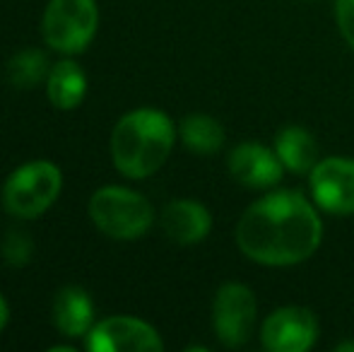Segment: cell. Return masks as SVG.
Masks as SVG:
<instances>
[{
  "label": "cell",
  "mask_w": 354,
  "mask_h": 352,
  "mask_svg": "<svg viewBox=\"0 0 354 352\" xmlns=\"http://www.w3.org/2000/svg\"><path fill=\"white\" fill-rule=\"evenodd\" d=\"M275 152L284 165V169L297 172V174L311 172L316 167V157H318L316 140H313L311 133L299 126L282 128L280 136L275 138Z\"/></svg>",
  "instance_id": "cell-14"
},
{
  "label": "cell",
  "mask_w": 354,
  "mask_h": 352,
  "mask_svg": "<svg viewBox=\"0 0 354 352\" xmlns=\"http://www.w3.org/2000/svg\"><path fill=\"white\" fill-rule=\"evenodd\" d=\"M46 97L61 111H71L82 104L84 94H87V75L84 71L71 58L53 63L46 77Z\"/></svg>",
  "instance_id": "cell-13"
},
{
  "label": "cell",
  "mask_w": 354,
  "mask_h": 352,
  "mask_svg": "<svg viewBox=\"0 0 354 352\" xmlns=\"http://www.w3.org/2000/svg\"><path fill=\"white\" fill-rule=\"evenodd\" d=\"M99 27L97 0H48L41 19L44 41L63 56H77Z\"/></svg>",
  "instance_id": "cell-5"
},
{
  "label": "cell",
  "mask_w": 354,
  "mask_h": 352,
  "mask_svg": "<svg viewBox=\"0 0 354 352\" xmlns=\"http://www.w3.org/2000/svg\"><path fill=\"white\" fill-rule=\"evenodd\" d=\"M229 172L239 183L248 188H270L282 178L284 165L277 152L258 142H241L229 155Z\"/></svg>",
  "instance_id": "cell-10"
},
{
  "label": "cell",
  "mask_w": 354,
  "mask_h": 352,
  "mask_svg": "<svg viewBox=\"0 0 354 352\" xmlns=\"http://www.w3.org/2000/svg\"><path fill=\"white\" fill-rule=\"evenodd\" d=\"M162 230L171 241L191 246L203 241L212 230V215L203 203L191 198H178L164 205L162 210Z\"/></svg>",
  "instance_id": "cell-11"
},
{
  "label": "cell",
  "mask_w": 354,
  "mask_h": 352,
  "mask_svg": "<svg viewBox=\"0 0 354 352\" xmlns=\"http://www.w3.org/2000/svg\"><path fill=\"white\" fill-rule=\"evenodd\" d=\"M51 352H75L73 345H53Z\"/></svg>",
  "instance_id": "cell-20"
},
{
  "label": "cell",
  "mask_w": 354,
  "mask_h": 352,
  "mask_svg": "<svg viewBox=\"0 0 354 352\" xmlns=\"http://www.w3.org/2000/svg\"><path fill=\"white\" fill-rule=\"evenodd\" d=\"M323 225L313 205L294 191H275L256 201L236 225V244L263 266H294L318 249Z\"/></svg>",
  "instance_id": "cell-1"
},
{
  "label": "cell",
  "mask_w": 354,
  "mask_h": 352,
  "mask_svg": "<svg viewBox=\"0 0 354 352\" xmlns=\"http://www.w3.org/2000/svg\"><path fill=\"white\" fill-rule=\"evenodd\" d=\"M176 142V126L159 109H133L111 131L113 167L128 178H147L162 169Z\"/></svg>",
  "instance_id": "cell-2"
},
{
  "label": "cell",
  "mask_w": 354,
  "mask_h": 352,
  "mask_svg": "<svg viewBox=\"0 0 354 352\" xmlns=\"http://www.w3.org/2000/svg\"><path fill=\"white\" fill-rule=\"evenodd\" d=\"M316 316L304 306H282L266 319L261 338L270 352H306L316 343Z\"/></svg>",
  "instance_id": "cell-8"
},
{
  "label": "cell",
  "mask_w": 354,
  "mask_h": 352,
  "mask_svg": "<svg viewBox=\"0 0 354 352\" xmlns=\"http://www.w3.org/2000/svg\"><path fill=\"white\" fill-rule=\"evenodd\" d=\"M256 295L241 282H227L217 290L212 304L214 335L227 348H241L248 343L256 326Z\"/></svg>",
  "instance_id": "cell-6"
},
{
  "label": "cell",
  "mask_w": 354,
  "mask_h": 352,
  "mask_svg": "<svg viewBox=\"0 0 354 352\" xmlns=\"http://www.w3.org/2000/svg\"><path fill=\"white\" fill-rule=\"evenodd\" d=\"M335 15L342 37L354 51V0H335Z\"/></svg>",
  "instance_id": "cell-18"
},
{
  "label": "cell",
  "mask_w": 354,
  "mask_h": 352,
  "mask_svg": "<svg viewBox=\"0 0 354 352\" xmlns=\"http://www.w3.org/2000/svg\"><path fill=\"white\" fill-rule=\"evenodd\" d=\"M51 319L63 335L84 338L94 326V302L89 292L77 285H66L53 299Z\"/></svg>",
  "instance_id": "cell-12"
},
{
  "label": "cell",
  "mask_w": 354,
  "mask_h": 352,
  "mask_svg": "<svg viewBox=\"0 0 354 352\" xmlns=\"http://www.w3.org/2000/svg\"><path fill=\"white\" fill-rule=\"evenodd\" d=\"M48 58L41 48H24L15 53L8 63V80L17 89H34L48 77Z\"/></svg>",
  "instance_id": "cell-16"
},
{
  "label": "cell",
  "mask_w": 354,
  "mask_h": 352,
  "mask_svg": "<svg viewBox=\"0 0 354 352\" xmlns=\"http://www.w3.org/2000/svg\"><path fill=\"white\" fill-rule=\"evenodd\" d=\"M8 319H10L8 302H5V297L0 295V333H3V328H5V326H8Z\"/></svg>",
  "instance_id": "cell-19"
},
{
  "label": "cell",
  "mask_w": 354,
  "mask_h": 352,
  "mask_svg": "<svg viewBox=\"0 0 354 352\" xmlns=\"http://www.w3.org/2000/svg\"><path fill=\"white\" fill-rule=\"evenodd\" d=\"M178 136L183 145L196 155H212L224 145V128L207 113H191L183 118Z\"/></svg>",
  "instance_id": "cell-15"
},
{
  "label": "cell",
  "mask_w": 354,
  "mask_h": 352,
  "mask_svg": "<svg viewBox=\"0 0 354 352\" xmlns=\"http://www.w3.org/2000/svg\"><path fill=\"white\" fill-rule=\"evenodd\" d=\"M32 254H34V244H32V239H29L27 232H22V230L8 232V237L3 239L5 263L12 266V268H22L32 261Z\"/></svg>",
  "instance_id": "cell-17"
},
{
  "label": "cell",
  "mask_w": 354,
  "mask_h": 352,
  "mask_svg": "<svg viewBox=\"0 0 354 352\" xmlns=\"http://www.w3.org/2000/svg\"><path fill=\"white\" fill-rule=\"evenodd\" d=\"M89 352H162L164 343L154 326L136 316H109L84 335Z\"/></svg>",
  "instance_id": "cell-7"
},
{
  "label": "cell",
  "mask_w": 354,
  "mask_h": 352,
  "mask_svg": "<svg viewBox=\"0 0 354 352\" xmlns=\"http://www.w3.org/2000/svg\"><path fill=\"white\" fill-rule=\"evenodd\" d=\"M313 201L328 212L352 215L354 212V160L330 157L316 162L311 169Z\"/></svg>",
  "instance_id": "cell-9"
},
{
  "label": "cell",
  "mask_w": 354,
  "mask_h": 352,
  "mask_svg": "<svg viewBox=\"0 0 354 352\" xmlns=\"http://www.w3.org/2000/svg\"><path fill=\"white\" fill-rule=\"evenodd\" d=\"M337 350H354V343H345V345H340Z\"/></svg>",
  "instance_id": "cell-21"
},
{
  "label": "cell",
  "mask_w": 354,
  "mask_h": 352,
  "mask_svg": "<svg viewBox=\"0 0 354 352\" xmlns=\"http://www.w3.org/2000/svg\"><path fill=\"white\" fill-rule=\"evenodd\" d=\"M63 174L53 162L34 160L17 167L3 186V207L12 217L34 220L58 201Z\"/></svg>",
  "instance_id": "cell-4"
},
{
  "label": "cell",
  "mask_w": 354,
  "mask_h": 352,
  "mask_svg": "<svg viewBox=\"0 0 354 352\" xmlns=\"http://www.w3.org/2000/svg\"><path fill=\"white\" fill-rule=\"evenodd\" d=\"M87 212L99 232L118 241L140 239L154 222L152 203L126 186L97 188L87 203Z\"/></svg>",
  "instance_id": "cell-3"
}]
</instances>
